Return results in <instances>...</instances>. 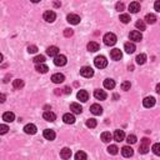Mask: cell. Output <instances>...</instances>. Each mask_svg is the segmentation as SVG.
I'll return each mask as SVG.
<instances>
[{
	"label": "cell",
	"mask_w": 160,
	"mask_h": 160,
	"mask_svg": "<svg viewBox=\"0 0 160 160\" xmlns=\"http://www.w3.org/2000/svg\"><path fill=\"white\" fill-rule=\"evenodd\" d=\"M73 34H74V31H73L71 29H65V30H64V35H65L66 38L73 36Z\"/></svg>",
	"instance_id": "45"
},
{
	"label": "cell",
	"mask_w": 160,
	"mask_h": 160,
	"mask_svg": "<svg viewBox=\"0 0 160 160\" xmlns=\"http://www.w3.org/2000/svg\"><path fill=\"white\" fill-rule=\"evenodd\" d=\"M44 138L46 140H54L55 139V131L54 130H50V129H46L44 130Z\"/></svg>",
	"instance_id": "21"
},
{
	"label": "cell",
	"mask_w": 160,
	"mask_h": 160,
	"mask_svg": "<svg viewBox=\"0 0 160 160\" xmlns=\"http://www.w3.org/2000/svg\"><path fill=\"white\" fill-rule=\"evenodd\" d=\"M143 104H144V106H145V108H153V106L155 105V98H153V96L145 98L143 100Z\"/></svg>",
	"instance_id": "9"
},
{
	"label": "cell",
	"mask_w": 160,
	"mask_h": 160,
	"mask_svg": "<svg viewBox=\"0 0 160 160\" xmlns=\"http://www.w3.org/2000/svg\"><path fill=\"white\" fill-rule=\"evenodd\" d=\"M104 88L105 89H109V90H111L115 88V81H114L113 79H105L104 80Z\"/></svg>",
	"instance_id": "27"
},
{
	"label": "cell",
	"mask_w": 160,
	"mask_h": 160,
	"mask_svg": "<svg viewBox=\"0 0 160 160\" xmlns=\"http://www.w3.org/2000/svg\"><path fill=\"white\" fill-rule=\"evenodd\" d=\"M126 142L129 143V144H135L136 143V136L135 135H128V138H126Z\"/></svg>",
	"instance_id": "41"
},
{
	"label": "cell",
	"mask_w": 160,
	"mask_h": 160,
	"mask_svg": "<svg viewBox=\"0 0 160 160\" xmlns=\"http://www.w3.org/2000/svg\"><path fill=\"white\" fill-rule=\"evenodd\" d=\"M88 50L91 51V53H95L99 50V44L95 43V41H90L89 44H88Z\"/></svg>",
	"instance_id": "28"
},
{
	"label": "cell",
	"mask_w": 160,
	"mask_h": 160,
	"mask_svg": "<svg viewBox=\"0 0 160 160\" xmlns=\"http://www.w3.org/2000/svg\"><path fill=\"white\" fill-rule=\"evenodd\" d=\"M70 110L74 114H81L83 108L80 106V104H78V103H73V104H70Z\"/></svg>",
	"instance_id": "23"
},
{
	"label": "cell",
	"mask_w": 160,
	"mask_h": 160,
	"mask_svg": "<svg viewBox=\"0 0 160 160\" xmlns=\"http://www.w3.org/2000/svg\"><path fill=\"white\" fill-rule=\"evenodd\" d=\"M148 151H149V145H146V144H142V145L139 146V153L146 154Z\"/></svg>",
	"instance_id": "36"
},
{
	"label": "cell",
	"mask_w": 160,
	"mask_h": 160,
	"mask_svg": "<svg viewBox=\"0 0 160 160\" xmlns=\"http://www.w3.org/2000/svg\"><path fill=\"white\" fill-rule=\"evenodd\" d=\"M13 86L15 89H21V88L24 86V81H23L21 79H15L13 81Z\"/></svg>",
	"instance_id": "32"
},
{
	"label": "cell",
	"mask_w": 160,
	"mask_h": 160,
	"mask_svg": "<svg viewBox=\"0 0 160 160\" xmlns=\"http://www.w3.org/2000/svg\"><path fill=\"white\" fill-rule=\"evenodd\" d=\"M155 11H158V13H159V11H160V1H159V0H157V1H155Z\"/></svg>",
	"instance_id": "47"
},
{
	"label": "cell",
	"mask_w": 160,
	"mask_h": 160,
	"mask_svg": "<svg viewBox=\"0 0 160 160\" xmlns=\"http://www.w3.org/2000/svg\"><path fill=\"white\" fill-rule=\"evenodd\" d=\"M64 93H65V94H70L71 93V89H70L69 86H66L65 89H64Z\"/></svg>",
	"instance_id": "50"
},
{
	"label": "cell",
	"mask_w": 160,
	"mask_h": 160,
	"mask_svg": "<svg viewBox=\"0 0 160 160\" xmlns=\"http://www.w3.org/2000/svg\"><path fill=\"white\" fill-rule=\"evenodd\" d=\"M14 119H15L14 113H11V111H6V113H4V115H3V120H5L6 123H11V121H14Z\"/></svg>",
	"instance_id": "24"
},
{
	"label": "cell",
	"mask_w": 160,
	"mask_h": 160,
	"mask_svg": "<svg viewBox=\"0 0 160 160\" xmlns=\"http://www.w3.org/2000/svg\"><path fill=\"white\" fill-rule=\"evenodd\" d=\"M124 49H125V51L128 53V54H133V53L135 51V44L134 43H130V41H129V43H125V45H124Z\"/></svg>",
	"instance_id": "22"
},
{
	"label": "cell",
	"mask_w": 160,
	"mask_h": 160,
	"mask_svg": "<svg viewBox=\"0 0 160 160\" xmlns=\"http://www.w3.org/2000/svg\"><path fill=\"white\" fill-rule=\"evenodd\" d=\"M43 118L46 121H54L55 119H56V115L53 111H45L44 114H43Z\"/></svg>",
	"instance_id": "25"
},
{
	"label": "cell",
	"mask_w": 160,
	"mask_h": 160,
	"mask_svg": "<svg viewBox=\"0 0 160 160\" xmlns=\"http://www.w3.org/2000/svg\"><path fill=\"white\" fill-rule=\"evenodd\" d=\"M55 94H56V95H59V94H62V91H60L59 89H55Z\"/></svg>",
	"instance_id": "51"
},
{
	"label": "cell",
	"mask_w": 160,
	"mask_h": 160,
	"mask_svg": "<svg viewBox=\"0 0 160 160\" xmlns=\"http://www.w3.org/2000/svg\"><path fill=\"white\" fill-rule=\"evenodd\" d=\"M131 19H130V15H128V14H121L120 15V21L121 23H124V24H128L129 21H130Z\"/></svg>",
	"instance_id": "34"
},
{
	"label": "cell",
	"mask_w": 160,
	"mask_h": 160,
	"mask_svg": "<svg viewBox=\"0 0 160 160\" xmlns=\"http://www.w3.org/2000/svg\"><path fill=\"white\" fill-rule=\"evenodd\" d=\"M130 88H131V84H130V81H124L123 84H121V89H123V90H125V91L130 90Z\"/></svg>",
	"instance_id": "40"
},
{
	"label": "cell",
	"mask_w": 160,
	"mask_h": 160,
	"mask_svg": "<svg viewBox=\"0 0 160 160\" xmlns=\"http://www.w3.org/2000/svg\"><path fill=\"white\" fill-rule=\"evenodd\" d=\"M66 20L68 23H70V24H73V25H77L80 23V16L77 14H69L66 16Z\"/></svg>",
	"instance_id": "7"
},
{
	"label": "cell",
	"mask_w": 160,
	"mask_h": 160,
	"mask_svg": "<svg viewBox=\"0 0 160 160\" xmlns=\"http://www.w3.org/2000/svg\"><path fill=\"white\" fill-rule=\"evenodd\" d=\"M110 56H111L113 60H120L123 58V53L120 51V49H113L110 51Z\"/></svg>",
	"instance_id": "8"
},
{
	"label": "cell",
	"mask_w": 160,
	"mask_h": 160,
	"mask_svg": "<svg viewBox=\"0 0 160 160\" xmlns=\"http://www.w3.org/2000/svg\"><path fill=\"white\" fill-rule=\"evenodd\" d=\"M88 158V155L84 153V151H78L77 154H75V159L77 160H85Z\"/></svg>",
	"instance_id": "35"
},
{
	"label": "cell",
	"mask_w": 160,
	"mask_h": 160,
	"mask_svg": "<svg viewBox=\"0 0 160 160\" xmlns=\"http://www.w3.org/2000/svg\"><path fill=\"white\" fill-rule=\"evenodd\" d=\"M135 26L138 28L139 30H145V28H146V25H145V23H144L143 20H138L135 23Z\"/></svg>",
	"instance_id": "38"
},
{
	"label": "cell",
	"mask_w": 160,
	"mask_h": 160,
	"mask_svg": "<svg viewBox=\"0 0 160 160\" xmlns=\"http://www.w3.org/2000/svg\"><path fill=\"white\" fill-rule=\"evenodd\" d=\"M104 44L105 45H108V46H113V45H115L116 43V35L115 34H113V33H108V34H105L104 35Z\"/></svg>",
	"instance_id": "1"
},
{
	"label": "cell",
	"mask_w": 160,
	"mask_h": 160,
	"mask_svg": "<svg viewBox=\"0 0 160 160\" xmlns=\"http://www.w3.org/2000/svg\"><path fill=\"white\" fill-rule=\"evenodd\" d=\"M78 99L80 101H83V103H85V101H88V99H89V94L86 93L85 90H79V93H78Z\"/></svg>",
	"instance_id": "17"
},
{
	"label": "cell",
	"mask_w": 160,
	"mask_h": 160,
	"mask_svg": "<svg viewBox=\"0 0 160 160\" xmlns=\"http://www.w3.org/2000/svg\"><path fill=\"white\" fill-rule=\"evenodd\" d=\"M94 96H95V99H98V100H105L108 95H106V93H105L104 90L98 89V90L94 91Z\"/></svg>",
	"instance_id": "12"
},
{
	"label": "cell",
	"mask_w": 160,
	"mask_h": 160,
	"mask_svg": "<svg viewBox=\"0 0 160 160\" xmlns=\"http://www.w3.org/2000/svg\"><path fill=\"white\" fill-rule=\"evenodd\" d=\"M8 130H9V128H8V125H0V135H4L6 134Z\"/></svg>",
	"instance_id": "44"
},
{
	"label": "cell",
	"mask_w": 160,
	"mask_h": 160,
	"mask_svg": "<svg viewBox=\"0 0 160 160\" xmlns=\"http://www.w3.org/2000/svg\"><path fill=\"white\" fill-rule=\"evenodd\" d=\"M63 120H64V123H65V124H74L75 123V116L73 115V114L68 113V114H65V115L63 116Z\"/></svg>",
	"instance_id": "15"
},
{
	"label": "cell",
	"mask_w": 160,
	"mask_h": 160,
	"mask_svg": "<svg viewBox=\"0 0 160 160\" xmlns=\"http://www.w3.org/2000/svg\"><path fill=\"white\" fill-rule=\"evenodd\" d=\"M70 157H71V150L69 148H64V149H62V151H60V158L70 159Z\"/></svg>",
	"instance_id": "26"
},
{
	"label": "cell",
	"mask_w": 160,
	"mask_h": 160,
	"mask_svg": "<svg viewBox=\"0 0 160 160\" xmlns=\"http://www.w3.org/2000/svg\"><path fill=\"white\" fill-rule=\"evenodd\" d=\"M46 54L49 55V56H56L59 54V48L58 46H49L48 49H46Z\"/></svg>",
	"instance_id": "20"
},
{
	"label": "cell",
	"mask_w": 160,
	"mask_h": 160,
	"mask_svg": "<svg viewBox=\"0 0 160 160\" xmlns=\"http://www.w3.org/2000/svg\"><path fill=\"white\" fill-rule=\"evenodd\" d=\"M86 126L90 128V129L95 128V126H96V120H95V119H88L86 120Z\"/></svg>",
	"instance_id": "37"
},
{
	"label": "cell",
	"mask_w": 160,
	"mask_h": 160,
	"mask_svg": "<svg viewBox=\"0 0 160 160\" xmlns=\"http://www.w3.org/2000/svg\"><path fill=\"white\" fill-rule=\"evenodd\" d=\"M153 151H154L155 155H160V144L159 143H157V144H154V145H153Z\"/></svg>",
	"instance_id": "42"
},
{
	"label": "cell",
	"mask_w": 160,
	"mask_h": 160,
	"mask_svg": "<svg viewBox=\"0 0 160 160\" xmlns=\"http://www.w3.org/2000/svg\"><path fill=\"white\" fill-rule=\"evenodd\" d=\"M94 64H95V66H96L98 69H104V68L108 65V60H106L105 56L99 55V56H96V58H95Z\"/></svg>",
	"instance_id": "2"
},
{
	"label": "cell",
	"mask_w": 160,
	"mask_h": 160,
	"mask_svg": "<svg viewBox=\"0 0 160 160\" xmlns=\"http://www.w3.org/2000/svg\"><path fill=\"white\" fill-rule=\"evenodd\" d=\"M129 10H130V13H133V14L139 13V11H140V4L138 1L131 3L130 5H129Z\"/></svg>",
	"instance_id": "16"
},
{
	"label": "cell",
	"mask_w": 160,
	"mask_h": 160,
	"mask_svg": "<svg viewBox=\"0 0 160 160\" xmlns=\"http://www.w3.org/2000/svg\"><path fill=\"white\" fill-rule=\"evenodd\" d=\"M108 151H109V154H111V155H116L118 151H119V148L116 145H110L108 148Z\"/></svg>",
	"instance_id": "33"
},
{
	"label": "cell",
	"mask_w": 160,
	"mask_h": 160,
	"mask_svg": "<svg viewBox=\"0 0 160 160\" xmlns=\"http://www.w3.org/2000/svg\"><path fill=\"white\" fill-rule=\"evenodd\" d=\"M136 64H139V65H143V64H145L146 62V55L145 54H139L136 56Z\"/></svg>",
	"instance_id": "31"
},
{
	"label": "cell",
	"mask_w": 160,
	"mask_h": 160,
	"mask_svg": "<svg viewBox=\"0 0 160 160\" xmlns=\"http://www.w3.org/2000/svg\"><path fill=\"white\" fill-rule=\"evenodd\" d=\"M124 139H125V133L123 130H115V133H114V140L120 143V142H123Z\"/></svg>",
	"instance_id": "10"
},
{
	"label": "cell",
	"mask_w": 160,
	"mask_h": 160,
	"mask_svg": "<svg viewBox=\"0 0 160 160\" xmlns=\"http://www.w3.org/2000/svg\"><path fill=\"white\" fill-rule=\"evenodd\" d=\"M129 38H130V40H133V41H142L143 35L138 30H133V31L129 34Z\"/></svg>",
	"instance_id": "6"
},
{
	"label": "cell",
	"mask_w": 160,
	"mask_h": 160,
	"mask_svg": "<svg viewBox=\"0 0 160 160\" xmlns=\"http://www.w3.org/2000/svg\"><path fill=\"white\" fill-rule=\"evenodd\" d=\"M30 1H33V3H39L40 0H30Z\"/></svg>",
	"instance_id": "53"
},
{
	"label": "cell",
	"mask_w": 160,
	"mask_h": 160,
	"mask_svg": "<svg viewBox=\"0 0 160 160\" xmlns=\"http://www.w3.org/2000/svg\"><path fill=\"white\" fill-rule=\"evenodd\" d=\"M157 93H160V85H159V84L157 85Z\"/></svg>",
	"instance_id": "52"
},
{
	"label": "cell",
	"mask_w": 160,
	"mask_h": 160,
	"mask_svg": "<svg viewBox=\"0 0 160 160\" xmlns=\"http://www.w3.org/2000/svg\"><path fill=\"white\" fill-rule=\"evenodd\" d=\"M121 154H123V157H125V158H130V157H133V154H134V150H133L130 146H124L123 149H121Z\"/></svg>",
	"instance_id": "14"
},
{
	"label": "cell",
	"mask_w": 160,
	"mask_h": 160,
	"mask_svg": "<svg viewBox=\"0 0 160 160\" xmlns=\"http://www.w3.org/2000/svg\"><path fill=\"white\" fill-rule=\"evenodd\" d=\"M43 18H44V20L45 21H48V23H53L56 19V14L54 13V11H51V10H48V11H45L44 15H43Z\"/></svg>",
	"instance_id": "5"
},
{
	"label": "cell",
	"mask_w": 160,
	"mask_h": 160,
	"mask_svg": "<svg viewBox=\"0 0 160 160\" xmlns=\"http://www.w3.org/2000/svg\"><path fill=\"white\" fill-rule=\"evenodd\" d=\"M36 51H38L36 45H29V46H28V53H30V54H35Z\"/></svg>",
	"instance_id": "43"
},
{
	"label": "cell",
	"mask_w": 160,
	"mask_h": 160,
	"mask_svg": "<svg viewBox=\"0 0 160 160\" xmlns=\"http://www.w3.org/2000/svg\"><path fill=\"white\" fill-rule=\"evenodd\" d=\"M80 74H81V77H84V78H91L94 75V70L91 69L90 66H83L81 69H80Z\"/></svg>",
	"instance_id": "4"
},
{
	"label": "cell",
	"mask_w": 160,
	"mask_h": 160,
	"mask_svg": "<svg viewBox=\"0 0 160 160\" xmlns=\"http://www.w3.org/2000/svg\"><path fill=\"white\" fill-rule=\"evenodd\" d=\"M115 8H116V10H118V11H123V10L125 9V5H124L123 3H118L116 5H115Z\"/></svg>",
	"instance_id": "46"
},
{
	"label": "cell",
	"mask_w": 160,
	"mask_h": 160,
	"mask_svg": "<svg viewBox=\"0 0 160 160\" xmlns=\"http://www.w3.org/2000/svg\"><path fill=\"white\" fill-rule=\"evenodd\" d=\"M90 111L94 114V115H101L103 114V108L99 104H93L90 106Z\"/></svg>",
	"instance_id": "11"
},
{
	"label": "cell",
	"mask_w": 160,
	"mask_h": 160,
	"mask_svg": "<svg viewBox=\"0 0 160 160\" xmlns=\"http://www.w3.org/2000/svg\"><path fill=\"white\" fill-rule=\"evenodd\" d=\"M35 69L38 73H41V74H46L48 73V70H49V68L45 65L44 63H40V64H36V66H35Z\"/></svg>",
	"instance_id": "19"
},
{
	"label": "cell",
	"mask_w": 160,
	"mask_h": 160,
	"mask_svg": "<svg viewBox=\"0 0 160 160\" xmlns=\"http://www.w3.org/2000/svg\"><path fill=\"white\" fill-rule=\"evenodd\" d=\"M111 139H113V135L110 134L109 131H104V133L101 134V140H103L104 143H109Z\"/></svg>",
	"instance_id": "30"
},
{
	"label": "cell",
	"mask_w": 160,
	"mask_h": 160,
	"mask_svg": "<svg viewBox=\"0 0 160 160\" xmlns=\"http://www.w3.org/2000/svg\"><path fill=\"white\" fill-rule=\"evenodd\" d=\"M142 144H146V145H149V144H150V140L148 139V138H144V139H142Z\"/></svg>",
	"instance_id": "49"
},
{
	"label": "cell",
	"mask_w": 160,
	"mask_h": 160,
	"mask_svg": "<svg viewBox=\"0 0 160 160\" xmlns=\"http://www.w3.org/2000/svg\"><path fill=\"white\" fill-rule=\"evenodd\" d=\"M35 64H40V63H44L45 62V56L44 55H38V56H35L34 58V60H33Z\"/></svg>",
	"instance_id": "39"
},
{
	"label": "cell",
	"mask_w": 160,
	"mask_h": 160,
	"mask_svg": "<svg viewBox=\"0 0 160 160\" xmlns=\"http://www.w3.org/2000/svg\"><path fill=\"white\" fill-rule=\"evenodd\" d=\"M157 16H155L154 14H148L146 16H145V21L148 23V24H155L157 23Z\"/></svg>",
	"instance_id": "29"
},
{
	"label": "cell",
	"mask_w": 160,
	"mask_h": 160,
	"mask_svg": "<svg viewBox=\"0 0 160 160\" xmlns=\"http://www.w3.org/2000/svg\"><path fill=\"white\" fill-rule=\"evenodd\" d=\"M54 64L56 66H64L66 64V56L58 54L56 56H54Z\"/></svg>",
	"instance_id": "3"
},
{
	"label": "cell",
	"mask_w": 160,
	"mask_h": 160,
	"mask_svg": "<svg viewBox=\"0 0 160 160\" xmlns=\"http://www.w3.org/2000/svg\"><path fill=\"white\" fill-rule=\"evenodd\" d=\"M24 131L26 134H30V135H34L36 133V126L34 124H28L24 126Z\"/></svg>",
	"instance_id": "13"
},
{
	"label": "cell",
	"mask_w": 160,
	"mask_h": 160,
	"mask_svg": "<svg viewBox=\"0 0 160 160\" xmlns=\"http://www.w3.org/2000/svg\"><path fill=\"white\" fill-rule=\"evenodd\" d=\"M51 80H53V83H55V84H60V83H63L64 80H65V77H64L63 74H60V73H58V74H54L51 77Z\"/></svg>",
	"instance_id": "18"
},
{
	"label": "cell",
	"mask_w": 160,
	"mask_h": 160,
	"mask_svg": "<svg viewBox=\"0 0 160 160\" xmlns=\"http://www.w3.org/2000/svg\"><path fill=\"white\" fill-rule=\"evenodd\" d=\"M5 100H6V96H5V95H4V94H1V93H0V104H3V103L5 101Z\"/></svg>",
	"instance_id": "48"
},
{
	"label": "cell",
	"mask_w": 160,
	"mask_h": 160,
	"mask_svg": "<svg viewBox=\"0 0 160 160\" xmlns=\"http://www.w3.org/2000/svg\"><path fill=\"white\" fill-rule=\"evenodd\" d=\"M3 62V54H0V63Z\"/></svg>",
	"instance_id": "54"
}]
</instances>
